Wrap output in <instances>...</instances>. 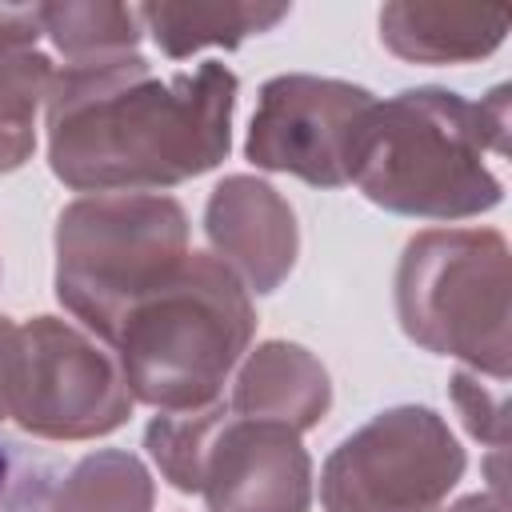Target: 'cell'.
<instances>
[{"label": "cell", "mask_w": 512, "mask_h": 512, "mask_svg": "<svg viewBox=\"0 0 512 512\" xmlns=\"http://www.w3.org/2000/svg\"><path fill=\"white\" fill-rule=\"evenodd\" d=\"M236 92L240 80L220 60L176 76H156L140 52L56 64L44 100L48 168L88 196L196 180L232 148Z\"/></svg>", "instance_id": "cell-1"}, {"label": "cell", "mask_w": 512, "mask_h": 512, "mask_svg": "<svg viewBox=\"0 0 512 512\" xmlns=\"http://www.w3.org/2000/svg\"><path fill=\"white\" fill-rule=\"evenodd\" d=\"M508 152V88L464 100L448 88H404L376 100L360 132L352 184L384 212L468 220L504 200L492 160Z\"/></svg>", "instance_id": "cell-2"}, {"label": "cell", "mask_w": 512, "mask_h": 512, "mask_svg": "<svg viewBox=\"0 0 512 512\" xmlns=\"http://www.w3.org/2000/svg\"><path fill=\"white\" fill-rule=\"evenodd\" d=\"M252 332V292L212 252H188L168 280L124 308L104 348L136 404L188 412L224 396Z\"/></svg>", "instance_id": "cell-3"}, {"label": "cell", "mask_w": 512, "mask_h": 512, "mask_svg": "<svg viewBox=\"0 0 512 512\" xmlns=\"http://www.w3.org/2000/svg\"><path fill=\"white\" fill-rule=\"evenodd\" d=\"M188 236L184 204L164 192H108L64 204L52 232L60 308L104 344L124 308L188 260Z\"/></svg>", "instance_id": "cell-4"}, {"label": "cell", "mask_w": 512, "mask_h": 512, "mask_svg": "<svg viewBox=\"0 0 512 512\" xmlns=\"http://www.w3.org/2000/svg\"><path fill=\"white\" fill-rule=\"evenodd\" d=\"M404 336L472 372L508 380V240L496 228H424L396 264Z\"/></svg>", "instance_id": "cell-5"}, {"label": "cell", "mask_w": 512, "mask_h": 512, "mask_svg": "<svg viewBox=\"0 0 512 512\" xmlns=\"http://www.w3.org/2000/svg\"><path fill=\"white\" fill-rule=\"evenodd\" d=\"M148 460L176 492L204 496L208 512H308L312 456L300 432L236 416L224 396L156 412L144 428Z\"/></svg>", "instance_id": "cell-6"}, {"label": "cell", "mask_w": 512, "mask_h": 512, "mask_svg": "<svg viewBox=\"0 0 512 512\" xmlns=\"http://www.w3.org/2000/svg\"><path fill=\"white\" fill-rule=\"evenodd\" d=\"M136 400L116 356L60 316H0V424L32 440H96L128 424Z\"/></svg>", "instance_id": "cell-7"}, {"label": "cell", "mask_w": 512, "mask_h": 512, "mask_svg": "<svg viewBox=\"0 0 512 512\" xmlns=\"http://www.w3.org/2000/svg\"><path fill=\"white\" fill-rule=\"evenodd\" d=\"M468 456L428 404H396L348 432L320 468L324 512H440Z\"/></svg>", "instance_id": "cell-8"}, {"label": "cell", "mask_w": 512, "mask_h": 512, "mask_svg": "<svg viewBox=\"0 0 512 512\" xmlns=\"http://www.w3.org/2000/svg\"><path fill=\"white\" fill-rule=\"evenodd\" d=\"M376 96L364 84L284 72L260 84L244 156L264 172L296 176L312 188L352 184L360 132Z\"/></svg>", "instance_id": "cell-9"}, {"label": "cell", "mask_w": 512, "mask_h": 512, "mask_svg": "<svg viewBox=\"0 0 512 512\" xmlns=\"http://www.w3.org/2000/svg\"><path fill=\"white\" fill-rule=\"evenodd\" d=\"M208 252L256 296L276 292L300 256L292 204L260 176H224L204 204Z\"/></svg>", "instance_id": "cell-10"}, {"label": "cell", "mask_w": 512, "mask_h": 512, "mask_svg": "<svg viewBox=\"0 0 512 512\" xmlns=\"http://www.w3.org/2000/svg\"><path fill=\"white\" fill-rule=\"evenodd\" d=\"M224 404L236 416L284 424L304 436L332 408V376L304 344L264 340L236 364Z\"/></svg>", "instance_id": "cell-11"}, {"label": "cell", "mask_w": 512, "mask_h": 512, "mask_svg": "<svg viewBox=\"0 0 512 512\" xmlns=\"http://www.w3.org/2000/svg\"><path fill=\"white\" fill-rule=\"evenodd\" d=\"M508 24V4L392 0L376 16L380 44L408 64H472L504 44Z\"/></svg>", "instance_id": "cell-12"}, {"label": "cell", "mask_w": 512, "mask_h": 512, "mask_svg": "<svg viewBox=\"0 0 512 512\" xmlns=\"http://www.w3.org/2000/svg\"><path fill=\"white\" fill-rule=\"evenodd\" d=\"M288 4H136L140 28L168 60H188L204 48H240L248 36L272 32Z\"/></svg>", "instance_id": "cell-13"}, {"label": "cell", "mask_w": 512, "mask_h": 512, "mask_svg": "<svg viewBox=\"0 0 512 512\" xmlns=\"http://www.w3.org/2000/svg\"><path fill=\"white\" fill-rule=\"evenodd\" d=\"M152 504L148 464L128 448H96L56 480L48 512H152Z\"/></svg>", "instance_id": "cell-14"}, {"label": "cell", "mask_w": 512, "mask_h": 512, "mask_svg": "<svg viewBox=\"0 0 512 512\" xmlns=\"http://www.w3.org/2000/svg\"><path fill=\"white\" fill-rule=\"evenodd\" d=\"M40 24L64 64L136 52L144 36L136 4H40Z\"/></svg>", "instance_id": "cell-15"}, {"label": "cell", "mask_w": 512, "mask_h": 512, "mask_svg": "<svg viewBox=\"0 0 512 512\" xmlns=\"http://www.w3.org/2000/svg\"><path fill=\"white\" fill-rule=\"evenodd\" d=\"M56 80L52 56L36 48L0 52V176L16 172L36 152V112Z\"/></svg>", "instance_id": "cell-16"}, {"label": "cell", "mask_w": 512, "mask_h": 512, "mask_svg": "<svg viewBox=\"0 0 512 512\" xmlns=\"http://www.w3.org/2000/svg\"><path fill=\"white\" fill-rule=\"evenodd\" d=\"M504 384L508 380H496L472 368H460L448 380V396H452L460 424L468 428L472 440L488 444L492 456H504L508 448V388Z\"/></svg>", "instance_id": "cell-17"}, {"label": "cell", "mask_w": 512, "mask_h": 512, "mask_svg": "<svg viewBox=\"0 0 512 512\" xmlns=\"http://www.w3.org/2000/svg\"><path fill=\"white\" fill-rule=\"evenodd\" d=\"M56 480L60 464L48 452L0 436V512H48Z\"/></svg>", "instance_id": "cell-18"}, {"label": "cell", "mask_w": 512, "mask_h": 512, "mask_svg": "<svg viewBox=\"0 0 512 512\" xmlns=\"http://www.w3.org/2000/svg\"><path fill=\"white\" fill-rule=\"evenodd\" d=\"M40 36H44L40 4H0V52L36 48Z\"/></svg>", "instance_id": "cell-19"}, {"label": "cell", "mask_w": 512, "mask_h": 512, "mask_svg": "<svg viewBox=\"0 0 512 512\" xmlns=\"http://www.w3.org/2000/svg\"><path fill=\"white\" fill-rule=\"evenodd\" d=\"M440 512H508V504H504V492H472Z\"/></svg>", "instance_id": "cell-20"}]
</instances>
